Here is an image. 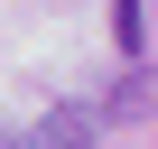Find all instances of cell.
I'll return each mask as SVG.
<instances>
[{"instance_id":"6da1fadb","label":"cell","mask_w":158,"mask_h":149,"mask_svg":"<svg viewBox=\"0 0 158 149\" xmlns=\"http://www.w3.org/2000/svg\"><path fill=\"white\" fill-rule=\"evenodd\" d=\"M102 112H112V103H65V112H47V130H37L28 149H84V140L102 130Z\"/></svg>"},{"instance_id":"7a4b0ae2","label":"cell","mask_w":158,"mask_h":149,"mask_svg":"<svg viewBox=\"0 0 158 149\" xmlns=\"http://www.w3.org/2000/svg\"><path fill=\"white\" fill-rule=\"evenodd\" d=\"M0 149H10V140H0Z\"/></svg>"}]
</instances>
